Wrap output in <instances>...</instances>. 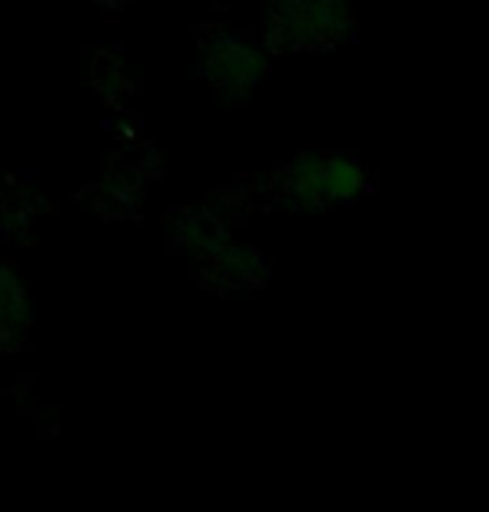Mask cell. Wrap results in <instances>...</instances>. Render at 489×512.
I'll list each match as a JSON object with an SVG mask.
<instances>
[{"label":"cell","instance_id":"6da1fadb","mask_svg":"<svg viewBox=\"0 0 489 512\" xmlns=\"http://www.w3.org/2000/svg\"><path fill=\"white\" fill-rule=\"evenodd\" d=\"M366 193V173L343 153H307L270 177L267 197L287 210L350 207Z\"/></svg>","mask_w":489,"mask_h":512},{"label":"cell","instance_id":"7a4b0ae2","mask_svg":"<svg viewBox=\"0 0 489 512\" xmlns=\"http://www.w3.org/2000/svg\"><path fill=\"white\" fill-rule=\"evenodd\" d=\"M270 40L277 50H326L353 30V0H270Z\"/></svg>","mask_w":489,"mask_h":512},{"label":"cell","instance_id":"3957f363","mask_svg":"<svg viewBox=\"0 0 489 512\" xmlns=\"http://www.w3.org/2000/svg\"><path fill=\"white\" fill-rule=\"evenodd\" d=\"M270 74V57L260 47L233 34H210L203 40V77L220 90L223 97H243Z\"/></svg>","mask_w":489,"mask_h":512},{"label":"cell","instance_id":"277c9868","mask_svg":"<svg viewBox=\"0 0 489 512\" xmlns=\"http://www.w3.org/2000/svg\"><path fill=\"white\" fill-rule=\"evenodd\" d=\"M207 276L220 290H247L267 280V266H263L260 253L240 243H223L213 253H207Z\"/></svg>","mask_w":489,"mask_h":512},{"label":"cell","instance_id":"5b68a950","mask_svg":"<svg viewBox=\"0 0 489 512\" xmlns=\"http://www.w3.org/2000/svg\"><path fill=\"white\" fill-rule=\"evenodd\" d=\"M30 326V300L20 286L17 273L0 263V350L20 343Z\"/></svg>","mask_w":489,"mask_h":512},{"label":"cell","instance_id":"8992f818","mask_svg":"<svg viewBox=\"0 0 489 512\" xmlns=\"http://www.w3.org/2000/svg\"><path fill=\"white\" fill-rule=\"evenodd\" d=\"M94 4H97V7H120L124 0H94Z\"/></svg>","mask_w":489,"mask_h":512}]
</instances>
